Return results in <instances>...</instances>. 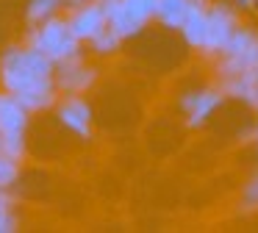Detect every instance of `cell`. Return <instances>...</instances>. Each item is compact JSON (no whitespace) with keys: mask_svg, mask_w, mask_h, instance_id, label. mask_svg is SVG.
Segmentation results:
<instances>
[{"mask_svg":"<svg viewBox=\"0 0 258 233\" xmlns=\"http://www.w3.org/2000/svg\"><path fill=\"white\" fill-rule=\"evenodd\" d=\"M25 47L39 50V53L50 55L53 61H67V59H78L84 55L81 50V39L73 33L67 17H50V20L31 25V31L25 33Z\"/></svg>","mask_w":258,"mask_h":233,"instance_id":"obj_1","label":"cell"},{"mask_svg":"<svg viewBox=\"0 0 258 233\" xmlns=\"http://www.w3.org/2000/svg\"><path fill=\"white\" fill-rule=\"evenodd\" d=\"M255 64H258V33L252 28L239 25L236 33L230 36V42L225 44V50L217 55V72L219 78H230Z\"/></svg>","mask_w":258,"mask_h":233,"instance_id":"obj_2","label":"cell"},{"mask_svg":"<svg viewBox=\"0 0 258 233\" xmlns=\"http://www.w3.org/2000/svg\"><path fill=\"white\" fill-rule=\"evenodd\" d=\"M239 28V14L233 11V6L228 3H214L208 9V39H206V55H214L217 59L225 50V44L230 42V36Z\"/></svg>","mask_w":258,"mask_h":233,"instance_id":"obj_3","label":"cell"},{"mask_svg":"<svg viewBox=\"0 0 258 233\" xmlns=\"http://www.w3.org/2000/svg\"><path fill=\"white\" fill-rule=\"evenodd\" d=\"M53 78H56V89H58V92H64V94H84L86 89L95 86L97 70L86 64L84 55H78V59L58 61Z\"/></svg>","mask_w":258,"mask_h":233,"instance_id":"obj_4","label":"cell"},{"mask_svg":"<svg viewBox=\"0 0 258 233\" xmlns=\"http://www.w3.org/2000/svg\"><path fill=\"white\" fill-rule=\"evenodd\" d=\"M225 97H228V94L222 92V86H206V89H200V92L186 94V97L180 100V108H183V114H186V125L189 128L206 125V120L222 105Z\"/></svg>","mask_w":258,"mask_h":233,"instance_id":"obj_5","label":"cell"},{"mask_svg":"<svg viewBox=\"0 0 258 233\" xmlns=\"http://www.w3.org/2000/svg\"><path fill=\"white\" fill-rule=\"evenodd\" d=\"M56 116L75 136H81V139L92 136V108L81 94H64L58 108H56Z\"/></svg>","mask_w":258,"mask_h":233,"instance_id":"obj_6","label":"cell"},{"mask_svg":"<svg viewBox=\"0 0 258 233\" xmlns=\"http://www.w3.org/2000/svg\"><path fill=\"white\" fill-rule=\"evenodd\" d=\"M208 9L211 3L208 0H189V11H186V20L180 25L183 33V42L191 50H206V39H208Z\"/></svg>","mask_w":258,"mask_h":233,"instance_id":"obj_7","label":"cell"},{"mask_svg":"<svg viewBox=\"0 0 258 233\" xmlns=\"http://www.w3.org/2000/svg\"><path fill=\"white\" fill-rule=\"evenodd\" d=\"M67 20H70L73 33L81 39V42H89L95 33H100L103 28L108 25L106 9H103L100 0H95V3H86V6H81V9H73Z\"/></svg>","mask_w":258,"mask_h":233,"instance_id":"obj_8","label":"cell"},{"mask_svg":"<svg viewBox=\"0 0 258 233\" xmlns=\"http://www.w3.org/2000/svg\"><path fill=\"white\" fill-rule=\"evenodd\" d=\"M219 86H222V92L228 97L241 100L250 108H258V64L244 70V72H239V75L219 78Z\"/></svg>","mask_w":258,"mask_h":233,"instance_id":"obj_9","label":"cell"},{"mask_svg":"<svg viewBox=\"0 0 258 233\" xmlns=\"http://www.w3.org/2000/svg\"><path fill=\"white\" fill-rule=\"evenodd\" d=\"M25 128H28V108L12 92L0 89V131L25 133Z\"/></svg>","mask_w":258,"mask_h":233,"instance_id":"obj_10","label":"cell"},{"mask_svg":"<svg viewBox=\"0 0 258 233\" xmlns=\"http://www.w3.org/2000/svg\"><path fill=\"white\" fill-rule=\"evenodd\" d=\"M186 11H189V0H158L156 20L164 28H169V31H180V25L186 20Z\"/></svg>","mask_w":258,"mask_h":233,"instance_id":"obj_11","label":"cell"},{"mask_svg":"<svg viewBox=\"0 0 258 233\" xmlns=\"http://www.w3.org/2000/svg\"><path fill=\"white\" fill-rule=\"evenodd\" d=\"M61 6H64V0H28V11H25L28 25H39V22L56 17Z\"/></svg>","mask_w":258,"mask_h":233,"instance_id":"obj_12","label":"cell"},{"mask_svg":"<svg viewBox=\"0 0 258 233\" xmlns=\"http://www.w3.org/2000/svg\"><path fill=\"white\" fill-rule=\"evenodd\" d=\"M125 39L119 36L117 31H114L111 25H106L100 33H95V36L89 39V44H92V50H95L97 55H111V53H117L119 50V44H122Z\"/></svg>","mask_w":258,"mask_h":233,"instance_id":"obj_13","label":"cell"},{"mask_svg":"<svg viewBox=\"0 0 258 233\" xmlns=\"http://www.w3.org/2000/svg\"><path fill=\"white\" fill-rule=\"evenodd\" d=\"M20 103L28 108V114L34 111H47L56 105V89H45V92H25V94H14Z\"/></svg>","mask_w":258,"mask_h":233,"instance_id":"obj_14","label":"cell"},{"mask_svg":"<svg viewBox=\"0 0 258 233\" xmlns=\"http://www.w3.org/2000/svg\"><path fill=\"white\" fill-rule=\"evenodd\" d=\"M0 155H9V158H25V133H9L0 131Z\"/></svg>","mask_w":258,"mask_h":233,"instance_id":"obj_15","label":"cell"},{"mask_svg":"<svg viewBox=\"0 0 258 233\" xmlns=\"http://www.w3.org/2000/svg\"><path fill=\"white\" fill-rule=\"evenodd\" d=\"M20 181V161L9 158V155H0V186L12 189Z\"/></svg>","mask_w":258,"mask_h":233,"instance_id":"obj_16","label":"cell"},{"mask_svg":"<svg viewBox=\"0 0 258 233\" xmlns=\"http://www.w3.org/2000/svg\"><path fill=\"white\" fill-rule=\"evenodd\" d=\"M17 216H14V211H12V205H6V203H0V233H14L17 230Z\"/></svg>","mask_w":258,"mask_h":233,"instance_id":"obj_17","label":"cell"},{"mask_svg":"<svg viewBox=\"0 0 258 233\" xmlns=\"http://www.w3.org/2000/svg\"><path fill=\"white\" fill-rule=\"evenodd\" d=\"M241 200H244L247 208H255V205H258V175L244 186V197H241Z\"/></svg>","mask_w":258,"mask_h":233,"instance_id":"obj_18","label":"cell"},{"mask_svg":"<svg viewBox=\"0 0 258 233\" xmlns=\"http://www.w3.org/2000/svg\"><path fill=\"white\" fill-rule=\"evenodd\" d=\"M0 203L12 205V194H9V189H3V186H0Z\"/></svg>","mask_w":258,"mask_h":233,"instance_id":"obj_19","label":"cell"},{"mask_svg":"<svg viewBox=\"0 0 258 233\" xmlns=\"http://www.w3.org/2000/svg\"><path fill=\"white\" fill-rule=\"evenodd\" d=\"M244 6H247V9H252V11H258V0H247Z\"/></svg>","mask_w":258,"mask_h":233,"instance_id":"obj_20","label":"cell"},{"mask_svg":"<svg viewBox=\"0 0 258 233\" xmlns=\"http://www.w3.org/2000/svg\"><path fill=\"white\" fill-rule=\"evenodd\" d=\"M239 3H241V6H244V3H247V0H239Z\"/></svg>","mask_w":258,"mask_h":233,"instance_id":"obj_21","label":"cell"}]
</instances>
